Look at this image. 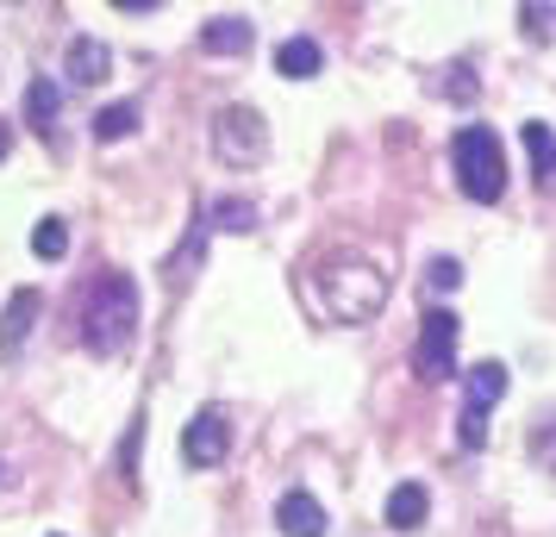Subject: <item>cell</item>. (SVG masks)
Here are the masks:
<instances>
[{
    "label": "cell",
    "mask_w": 556,
    "mask_h": 537,
    "mask_svg": "<svg viewBox=\"0 0 556 537\" xmlns=\"http://www.w3.org/2000/svg\"><path fill=\"white\" fill-rule=\"evenodd\" d=\"M206 226H219V231H256V206L238 201V194H226V201H206Z\"/></svg>",
    "instance_id": "cell-16"
},
{
    "label": "cell",
    "mask_w": 556,
    "mask_h": 537,
    "mask_svg": "<svg viewBox=\"0 0 556 537\" xmlns=\"http://www.w3.org/2000/svg\"><path fill=\"white\" fill-rule=\"evenodd\" d=\"M276 525H281V537H326V507L306 487H288L276 500Z\"/></svg>",
    "instance_id": "cell-8"
},
{
    "label": "cell",
    "mask_w": 556,
    "mask_h": 537,
    "mask_svg": "<svg viewBox=\"0 0 556 537\" xmlns=\"http://www.w3.org/2000/svg\"><path fill=\"white\" fill-rule=\"evenodd\" d=\"M506 400V369L501 362H476L463 375V450H481L488 444V412Z\"/></svg>",
    "instance_id": "cell-5"
},
{
    "label": "cell",
    "mask_w": 556,
    "mask_h": 537,
    "mask_svg": "<svg viewBox=\"0 0 556 537\" xmlns=\"http://www.w3.org/2000/svg\"><path fill=\"white\" fill-rule=\"evenodd\" d=\"M38 312H45V294H38V287H13V301H7V312H0V350H7V357L26 350Z\"/></svg>",
    "instance_id": "cell-9"
},
{
    "label": "cell",
    "mask_w": 556,
    "mask_h": 537,
    "mask_svg": "<svg viewBox=\"0 0 556 537\" xmlns=\"http://www.w3.org/2000/svg\"><path fill=\"white\" fill-rule=\"evenodd\" d=\"M426 512H431V494L419 482H401L394 494H388V525H394V532H419Z\"/></svg>",
    "instance_id": "cell-12"
},
{
    "label": "cell",
    "mask_w": 556,
    "mask_h": 537,
    "mask_svg": "<svg viewBox=\"0 0 556 537\" xmlns=\"http://www.w3.org/2000/svg\"><path fill=\"white\" fill-rule=\"evenodd\" d=\"M231 450V425L219 407H201L194 419H188V432H181V462L188 469H213V462H226Z\"/></svg>",
    "instance_id": "cell-7"
},
{
    "label": "cell",
    "mask_w": 556,
    "mask_h": 537,
    "mask_svg": "<svg viewBox=\"0 0 556 537\" xmlns=\"http://www.w3.org/2000/svg\"><path fill=\"white\" fill-rule=\"evenodd\" d=\"M131 131H138V106H131V101L101 106V113H94V138H101V144H119V138H131Z\"/></svg>",
    "instance_id": "cell-17"
},
{
    "label": "cell",
    "mask_w": 556,
    "mask_h": 537,
    "mask_svg": "<svg viewBox=\"0 0 556 537\" xmlns=\"http://www.w3.org/2000/svg\"><path fill=\"white\" fill-rule=\"evenodd\" d=\"M63 251H70V226H63V219H38V226H31V256H38V263H56Z\"/></svg>",
    "instance_id": "cell-18"
},
{
    "label": "cell",
    "mask_w": 556,
    "mask_h": 537,
    "mask_svg": "<svg viewBox=\"0 0 556 537\" xmlns=\"http://www.w3.org/2000/svg\"><path fill=\"white\" fill-rule=\"evenodd\" d=\"M13 151V131H7V119H0V156Z\"/></svg>",
    "instance_id": "cell-24"
},
{
    "label": "cell",
    "mask_w": 556,
    "mask_h": 537,
    "mask_svg": "<svg viewBox=\"0 0 556 537\" xmlns=\"http://www.w3.org/2000/svg\"><path fill=\"white\" fill-rule=\"evenodd\" d=\"M213 156H219L226 169H256V163L269 156V126H263V113H256V106H226L219 126H213Z\"/></svg>",
    "instance_id": "cell-4"
},
{
    "label": "cell",
    "mask_w": 556,
    "mask_h": 537,
    "mask_svg": "<svg viewBox=\"0 0 556 537\" xmlns=\"http://www.w3.org/2000/svg\"><path fill=\"white\" fill-rule=\"evenodd\" d=\"M456 312L451 307H431L426 325H419V344H413V369L426 375V382H451L456 375Z\"/></svg>",
    "instance_id": "cell-6"
},
{
    "label": "cell",
    "mask_w": 556,
    "mask_h": 537,
    "mask_svg": "<svg viewBox=\"0 0 556 537\" xmlns=\"http://www.w3.org/2000/svg\"><path fill=\"white\" fill-rule=\"evenodd\" d=\"M276 69L288 81H306V76H319V69H326V51H319L313 38H281V44H276Z\"/></svg>",
    "instance_id": "cell-13"
},
{
    "label": "cell",
    "mask_w": 556,
    "mask_h": 537,
    "mask_svg": "<svg viewBox=\"0 0 556 537\" xmlns=\"http://www.w3.org/2000/svg\"><path fill=\"white\" fill-rule=\"evenodd\" d=\"M313 287H319V307H326L331 325H369L388 307V276L376 263H356V256H331L313 276Z\"/></svg>",
    "instance_id": "cell-2"
},
{
    "label": "cell",
    "mask_w": 556,
    "mask_h": 537,
    "mask_svg": "<svg viewBox=\"0 0 556 537\" xmlns=\"http://www.w3.org/2000/svg\"><path fill=\"white\" fill-rule=\"evenodd\" d=\"M451 169H456V188L469 194L476 206H494L506 194V151L501 138L488 126H463L451 138Z\"/></svg>",
    "instance_id": "cell-3"
},
{
    "label": "cell",
    "mask_w": 556,
    "mask_h": 537,
    "mask_svg": "<svg viewBox=\"0 0 556 537\" xmlns=\"http://www.w3.org/2000/svg\"><path fill=\"white\" fill-rule=\"evenodd\" d=\"M106 69H113V51H106L101 38H70V56H63V76L76 81V88H94V81H106Z\"/></svg>",
    "instance_id": "cell-11"
},
{
    "label": "cell",
    "mask_w": 556,
    "mask_h": 537,
    "mask_svg": "<svg viewBox=\"0 0 556 537\" xmlns=\"http://www.w3.org/2000/svg\"><path fill=\"white\" fill-rule=\"evenodd\" d=\"M56 113H63V94H56V81H51V76H38V81L26 88V126L56 131Z\"/></svg>",
    "instance_id": "cell-15"
},
{
    "label": "cell",
    "mask_w": 556,
    "mask_h": 537,
    "mask_svg": "<svg viewBox=\"0 0 556 537\" xmlns=\"http://www.w3.org/2000/svg\"><path fill=\"white\" fill-rule=\"evenodd\" d=\"M138 337V282L119 269H101L81 301V350L88 357H126Z\"/></svg>",
    "instance_id": "cell-1"
},
{
    "label": "cell",
    "mask_w": 556,
    "mask_h": 537,
    "mask_svg": "<svg viewBox=\"0 0 556 537\" xmlns=\"http://www.w3.org/2000/svg\"><path fill=\"white\" fill-rule=\"evenodd\" d=\"M526 151H531V176L538 188H556V138L544 119H526Z\"/></svg>",
    "instance_id": "cell-14"
},
{
    "label": "cell",
    "mask_w": 556,
    "mask_h": 537,
    "mask_svg": "<svg viewBox=\"0 0 556 537\" xmlns=\"http://www.w3.org/2000/svg\"><path fill=\"white\" fill-rule=\"evenodd\" d=\"M256 44V26L244 13H219V20H206L201 26V51L206 56H244Z\"/></svg>",
    "instance_id": "cell-10"
},
{
    "label": "cell",
    "mask_w": 556,
    "mask_h": 537,
    "mask_svg": "<svg viewBox=\"0 0 556 537\" xmlns=\"http://www.w3.org/2000/svg\"><path fill=\"white\" fill-rule=\"evenodd\" d=\"M531 457H538V469H556V419H544L531 432Z\"/></svg>",
    "instance_id": "cell-22"
},
{
    "label": "cell",
    "mask_w": 556,
    "mask_h": 537,
    "mask_svg": "<svg viewBox=\"0 0 556 537\" xmlns=\"http://www.w3.org/2000/svg\"><path fill=\"white\" fill-rule=\"evenodd\" d=\"M201 251H206V213L201 219H194V231H188V244H181L176 256H169V282H188V269H194V263H201Z\"/></svg>",
    "instance_id": "cell-19"
},
{
    "label": "cell",
    "mask_w": 556,
    "mask_h": 537,
    "mask_svg": "<svg viewBox=\"0 0 556 537\" xmlns=\"http://www.w3.org/2000/svg\"><path fill=\"white\" fill-rule=\"evenodd\" d=\"M444 94H456V101H476V81H469V69H456V81H444Z\"/></svg>",
    "instance_id": "cell-23"
},
{
    "label": "cell",
    "mask_w": 556,
    "mask_h": 537,
    "mask_svg": "<svg viewBox=\"0 0 556 537\" xmlns=\"http://www.w3.org/2000/svg\"><path fill=\"white\" fill-rule=\"evenodd\" d=\"M519 26H526V38L551 44V38H556V7H538V0H526V7H519Z\"/></svg>",
    "instance_id": "cell-20"
},
{
    "label": "cell",
    "mask_w": 556,
    "mask_h": 537,
    "mask_svg": "<svg viewBox=\"0 0 556 537\" xmlns=\"http://www.w3.org/2000/svg\"><path fill=\"white\" fill-rule=\"evenodd\" d=\"M456 282H463V263H456V256H431L426 263V287L431 294H451Z\"/></svg>",
    "instance_id": "cell-21"
}]
</instances>
